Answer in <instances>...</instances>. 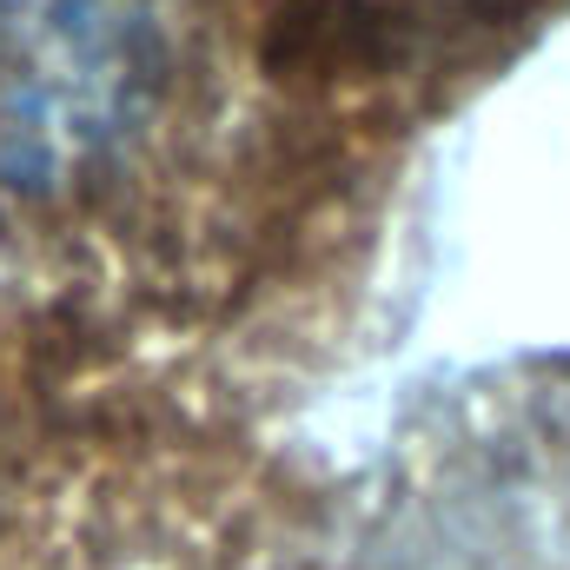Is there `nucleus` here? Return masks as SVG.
Segmentation results:
<instances>
[{
    "mask_svg": "<svg viewBox=\"0 0 570 570\" xmlns=\"http://www.w3.org/2000/svg\"><path fill=\"white\" fill-rule=\"evenodd\" d=\"M146 47L114 0H13L0 20V166L47 179L120 134Z\"/></svg>",
    "mask_w": 570,
    "mask_h": 570,
    "instance_id": "obj_1",
    "label": "nucleus"
}]
</instances>
